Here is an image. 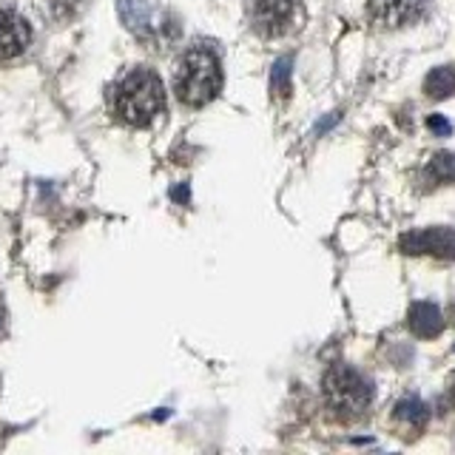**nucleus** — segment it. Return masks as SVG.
<instances>
[{"instance_id": "obj_1", "label": "nucleus", "mask_w": 455, "mask_h": 455, "mask_svg": "<svg viewBox=\"0 0 455 455\" xmlns=\"http://www.w3.org/2000/svg\"><path fill=\"white\" fill-rule=\"evenodd\" d=\"M166 109V89L149 69H134L114 91V112L128 126H149Z\"/></svg>"}, {"instance_id": "obj_2", "label": "nucleus", "mask_w": 455, "mask_h": 455, "mask_svg": "<svg viewBox=\"0 0 455 455\" xmlns=\"http://www.w3.org/2000/svg\"><path fill=\"white\" fill-rule=\"evenodd\" d=\"M220 89H222L220 58L205 46L185 51V58L177 66V74H174V91H177L180 103L199 109V105L217 97Z\"/></svg>"}, {"instance_id": "obj_3", "label": "nucleus", "mask_w": 455, "mask_h": 455, "mask_svg": "<svg viewBox=\"0 0 455 455\" xmlns=\"http://www.w3.org/2000/svg\"><path fill=\"white\" fill-rule=\"evenodd\" d=\"M322 390H325L328 407L336 413L342 421H353L365 416L370 407V396H373L365 376L347 365H333L325 373Z\"/></svg>"}, {"instance_id": "obj_4", "label": "nucleus", "mask_w": 455, "mask_h": 455, "mask_svg": "<svg viewBox=\"0 0 455 455\" xmlns=\"http://www.w3.org/2000/svg\"><path fill=\"white\" fill-rule=\"evenodd\" d=\"M253 29L265 37H285L299 29L302 0H253Z\"/></svg>"}, {"instance_id": "obj_5", "label": "nucleus", "mask_w": 455, "mask_h": 455, "mask_svg": "<svg viewBox=\"0 0 455 455\" xmlns=\"http://www.w3.org/2000/svg\"><path fill=\"white\" fill-rule=\"evenodd\" d=\"M424 9L427 0H367V15L382 29H401L416 23Z\"/></svg>"}, {"instance_id": "obj_6", "label": "nucleus", "mask_w": 455, "mask_h": 455, "mask_svg": "<svg viewBox=\"0 0 455 455\" xmlns=\"http://www.w3.org/2000/svg\"><path fill=\"white\" fill-rule=\"evenodd\" d=\"M398 248L419 257V253H433L436 259H455V231L452 228H427V231H413L401 236Z\"/></svg>"}, {"instance_id": "obj_7", "label": "nucleus", "mask_w": 455, "mask_h": 455, "mask_svg": "<svg viewBox=\"0 0 455 455\" xmlns=\"http://www.w3.org/2000/svg\"><path fill=\"white\" fill-rule=\"evenodd\" d=\"M29 43H32L29 23L20 15H15V12L0 9V63L23 55Z\"/></svg>"}, {"instance_id": "obj_8", "label": "nucleus", "mask_w": 455, "mask_h": 455, "mask_svg": "<svg viewBox=\"0 0 455 455\" xmlns=\"http://www.w3.org/2000/svg\"><path fill=\"white\" fill-rule=\"evenodd\" d=\"M407 322H410V330L416 333L419 339H436L438 333L444 330V316H441V311L433 302L413 305L410 313H407Z\"/></svg>"}, {"instance_id": "obj_9", "label": "nucleus", "mask_w": 455, "mask_h": 455, "mask_svg": "<svg viewBox=\"0 0 455 455\" xmlns=\"http://www.w3.org/2000/svg\"><path fill=\"white\" fill-rule=\"evenodd\" d=\"M427 419H430V413H427V405H424V401H419L416 396L401 398L398 405L393 407V421L398 424V430H405L410 438L424 430Z\"/></svg>"}, {"instance_id": "obj_10", "label": "nucleus", "mask_w": 455, "mask_h": 455, "mask_svg": "<svg viewBox=\"0 0 455 455\" xmlns=\"http://www.w3.org/2000/svg\"><path fill=\"white\" fill-rule=\"evenodd\" d=\"M120 18H123L126 29H131L134 35H145L149 32V4L145 0H120Z\"/></svg>"}, {"instance_id": "obj_11", "label": "nucleus", "mask_w": 455, "mask_h": 455, "mask_svg": "<svg viewBox=\"0 0 455 455\" xmlns=\"http://www.w3.org/2000/svg\"><path fill=\"white\" fill-rule=\"evenodd\" d=\"M424 91L430 95L433 100H447L455 95V72L450 66H438L424 80Z\"/></svg>"}, {"instance_id": "obj_12", "label": "nucleus", "mask_w": 455, "mask_h": 455, "mask_svg": "<svg viewBox=\"0 0 455 455\" xmlns=\"http://www.w3.org/2000/svg\"><path fill=\"white\" fill-rule=\"evenodd\" d=\"M290 69H293V60L290 58H282L276 60L274 72H271V91L276 100H282L290 95Z\"/></svg>"}, {"instance_id": "obj_13", "label": "nucleus", "mask_w": 455, "mask_h": 455, "mask_svg": "<svg viewBox=\"0 0 455 455\" xmlns=\"http://www.w3.org/2000/svg\"><path fill=\"white\" fill-rule=\"evenodd\" d=\"M430 174L438 182H455V154L438 151L430 163Z\"/></svg>"}, {"instance_id": "obj_14", "label": "nucleus", "mask_w": 455, "mask_h": 455, "mask_svg": "<svg viewBox=\"0 0 455 455\" xmlns=\"http://www.w3.org/2000/svg\"><path fill=\"white\" fill-rule=\"evenodd\" d=\"M427 126H430L436 134H438V137H447V134L452 131V126L447 123V120L444 117H438V114H433L430 120H427Z\"/></svg>"}, {"instance_id": "obj_15", "label": "nucleus", "mask_w": 455, "mask_h": 455, "mask_svg": "<svg viewBox=\"0 0 455 455\" xmlns=\"http://www.w3.org/2000/svg\"><path fill=\"white\" fill-rule=\"evenodd\" d=\"M174 197H177L180 203H185V199H189V189H177V191H174Z\"/></svg>"}, {"instance_id": "obj_16", "label": "nucleus", "mask_w": 455, "mask_h": 455, "mask_svg": "<svg viewBox=\"0 0 455 455\" xmlns=\"http://www.w3.org/2000/svg\"><path fill=\"white\" fill-rule=\"evenodd\" d=\"M450 401L455 405V382H452V387H450Z\"/></svg>"}]
</instances>
